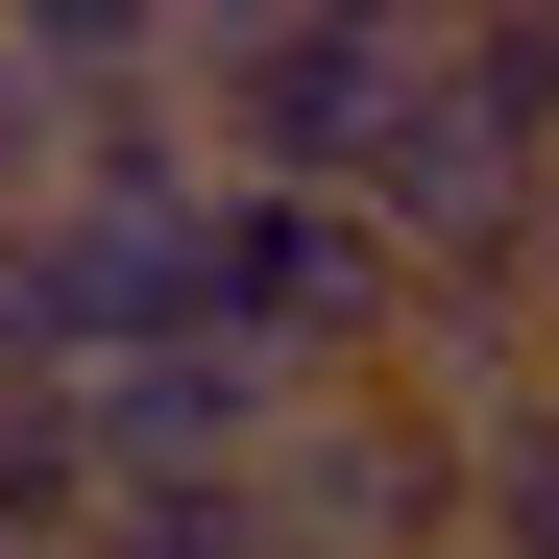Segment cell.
Segmentation results:
<instances>
[{"mask_svg": "<svg viewBox=\"0 0 559 559\" xmlns=\"http://www.w3.org/2000/svg\"><path fill=\"white\" fill-rule=\"evenodd\" d=\"M146 341H219V170L170 122L98 146V170H49V195H0V365L25 390H98Z\"/></svg>", "mask_w": 559, "mask_h": 559, "instance_id": "6da1fadb", "label": "cell"}, {"mask_svg": "<svg viewBox=\"0 0 559 559\" xmlns=\"http://www.w3.org/2000/svg\"><path fill=\"white\" fill-rule=\"evenodd\" d=\"M414 73H438V25H195L170 146L219 195H365V146L414 122Z\"/></svg>", "mask_w": 559, "mask_h": 559, "instance_id": "7a4b0ae2", "label": "cell"}, {"mask_svg": "<svg viewBox=\"0 0 559 559\" xmlns=\"http://www.w3.org/2000/svg\"><path fill=\"white\" fill-rule=\"evenodd\" d=\"M219 341L267 390H390L414 365V243L365 195H219Z\"/></svg>", "mask_w": 559, "mask_h": 559, "instance_id": "3957f363", "label": "cell"}, {"mask_svg": "<svg viewBox=\"0 0 559 559\" xmlns=\"http://www.w3.org/2000/svg\"><path fill=\"white\" fill-rule=\"evenodd\" d=\"M267 511H293V559H462V390H293V438H267Z\"/></svg>", "mask_w": 559, "mask_h": 559, "instance_id": "277c9868", "label": "cell"}, {"mask_svg": "<svg viewBox=\"0 0 559 559\" xmlns=\"http://www.w3.org/2000/svg\"><path fill=\"white\" fill-rule=\"evenodd\" d=\"M462 559H559V365L462 390Z\"/></svg>", "mask_w": 559, "mask_h": 559, "instance_id": "5b68a950", "label": "cell"}, {"mask_svg": "<svg viewBox=\"0 0 559 559\" xmlns=\"http://www.w3.org/2000/svg\"><path fill=\"white\" fill-rule=\"evenodd\" d=\"M73 559H293V511H267V487H98Z\"/></svg>", "mask_w": 559, "mask_h": 559, "instance_id": "8992f818", "label": "cell"}, {"mask_svg": "<svg viewBox=\"0 0 559 559\" xmlns=\"http://www.w3.org/2000/svg\"><path fill=\"white\" fill-rule=\"evenodd\" d=\"M511 341L559 365V195H535V243H511Z\"/></svg>", "mask_w": 559, "mask_h": 559, "instance_id": "52a82bcc", "label": "cell"}, {"mask_svg": "<svg viewBox=\"0 0 559 559\" xmlns=\"http://www.w3.org/2000/svg\"><path fill=\"white\" fill-rule=\"evenodd\" d=\"M0 559H49V535H0Z\"/></svg>", "mask_w": 559, "mask_h": 559, "instance_id": "ba28073f", "label": "cell"}]
</instances>
